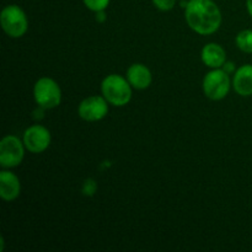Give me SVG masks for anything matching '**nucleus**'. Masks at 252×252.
Instances as JSON below:
<instances>
[{
  "label": "nucleus",
  "mask_w": 252,
  "mask_h": 252,
  "mask_svg": "<svg viewBox=\"0 0 252 252\" xmlns=\"http://www.w3.org/2000/svg\"><path fill=\"white\" fill-rule=\"evenodd\" d=\"M0 24L5 33L11 38H20L29 30V20L26 14L16 4L7 5L1 10Z\"/></svg>",
  "instance_id": "4"
},
{
  "label": "nucleus",
  "mask_w": 252,
  "mask_h": 252,
  "mask_svg": "<svg viewBox=\"0 0 252 252\" xmlns=\"http://www.w3.org/2000/svg\"><path fill=\"white\" fill-rule=\"evenodd\" d=\"M233 88L243 97L252 95V64H244L236 69L233 76Z\"/></svg>",
  "instance_id": "12"
},
{
  "label": "nucleus",
  "mask_w": 252,
  "mask_h": 252,
  "mask_svg": "<svg viewBox=\"0 0 252 252\" xmlns=\"http://www.w3.org/2000/svg\"><path fill=\"white\" fill-rule=\"evenodd\" d=\"M201 59L204 65L208 66V68H223L226 62V52L220 44L211 42L202 48Z\"/></svg>",
  "instance_id": "11"
},
{
  "label": "nucleus",
  "mask_w": 252,
  "mask_h": 252,
  "mask_svg": "<svg viewBox=\"0 0 252 252\" xmlns=\"http://www.w3.org/2000/svg\"><path fill=\"white\" fill-rule=\"evenodd\" d=\"M223 69L226 71V73H229V74L235 73V70H236L235 64H234L233 62H228V61H226L225 64L223 65Z\"/></svg>",
  "instance_id": "17"
},
{
  "label": "nucleus",
  "mask_w": 252,
  "mask_h": 252,
  "mask_svg": "<svg viewBox=\"0 0 252 252\" xmlns=\"http://www.w3.org/2000/svg\"><path fill=\"white\" fill-rule=\"evenodd\" d=\"M1 245H4V239H2V238H1ZM2 250H4V248H1V251Z\"/></svg>",
  "instance_id": "19"
},
{
  "label": "nucleus",
  "mask_w": 252,
  "mask_h": 252,
  "mask_svg": "<svg viewBox=\"0 0 252 252\" xmlns=\"http://www.w3.org/2000/svg\"><path fill=\"white\" fill-rule=\"evenodd\" d=\"M51 132L41 125L31 126L25 130L22 135V142L26 150L33 154L46 152L51 145Z\"/></svg>",
  "instance_id": "7"
},
{
  "label": "nucleus",
  "mask_w": 252,
  "mask_h": 252,
  "mask_svg": "<svg viewBox=\"0 0 252 252\" xmlns=\"http://www.w3.org/2000/svg\"><path fill=\"white\" fill-rule=\"evenodd\" d=\"M21 192V184L20 180L10 169L2 170L0 172V197L4 201H15L20 196Z\"/></svg>",
  "instance_id": "9"
},
{
  "label": "nucleus",
  "mask_w": 252,
  "mask_h": 252,
  "mask_svg": "<svg viewBox=\"0 0 252 252\" xmlns=\"http://www.w3.org/2000/svg\"><path fill=\"white\" fill-rule=\"evenodd\" d=\"M185 19L192 31L202 36L213 34L221 25V11L213 0H189Z\"/></svg>",
  "instance_id": "1"
},
{
  "label": "nucleus",
  "mask_w": 252,
  "mask_h": 252,
  "mask_svg": "<svg viewBox=\"0 0 252 252\" xmlns=\"http://www.w3.org/2000/svg\"><path fill=\"white\" fill-rule=\"evenodd\" d=\"M33 97L37 105L43 110H52L61 105L62 90L56 80L52 78L38 79L33 86Z\"/></svg>",
  "instance_id": "5"
},
{
  "label": "nucleus",
  "mask_w": 252,
  "mask_h": 252,
  "mask_svg": "<svg viewBox=\"0 0 252 252\" xmlns=\"http://www.w3.org/2000/svg\"><path fill=\"white\" fill-rule=\"evenodd\" d=\"M246 9H248L249 15L252 17V0H246Z\"/></svg>",
  "instance_id": "18"
},
{
  "label": "nucleus",
  "mask_w": 252,
  "mask_h": 252,
  "mask_svg": "<svg viewBox=\"0 0 252 252\" xmlns=\"http://www.w3.org/2000/svg\"><path fill=\"white\" fill-rule=\"evenodd\" d=\"M235 43L241 52L252 54V30L246 29L239 32L235 38Z\"/></svg>",
  "instance_id": "13"
},
{
  "label": "nucleus",
  "mask_w": 252,
  "mask_h": 252,
  "mask_svg": "<svg viewBox=\"0 0 252 252\" xmlns=\"http://www.w3.org/2000/svg\"><path fill=\"white\" fill-rule=\"evenodd\" d=\"M110 1L111 0H83L84 5L94 12L105 11L110 5Z\"/></svg>",
  "instance_id": "14"
},
{
  "label": "nucleus",
  "mask_w": 252,
  "mask_h": 252,
  "mask_svg": "<svg viewBox=\"0 0 252 252\" xmlns=\"http://www.w3.org/2000/svg\"><path fill=\"white\" fill-rule=\"evenodd\" d=\"M126 78L129 81L133 89L145 90L150 86L153 81V75L150 69L142 63H134L127 69Z\"/></svg>",
  "instance_id": "10"
},
{
  "label": "nucleus",
  "mask_w": 252,
  "mask_h": 252,
  "mask_svg": "<svg viewBox=\"0 0 252 252\" xmlns=\"http://www.w3.org/2000/svg\"><path fill=\"white\" fill-rule=\"evenodd\" d=\"M132 85L127 78L118 74H110L101 83V93L110 105L123 107L132 100Z\"/></svg>",
  "instance_id": "2"
},
{
  "label": "nucleus",
  "mask_w": 252,
  "mask_h": 252,
  "mask_svg": "<svg viewBox=\"0 0 252 252\" xmlns=\"http://www.w3.org/2000/svg\"><path fill=\"white\" fill-rule=\"evenodd\" d=\"M152 1L160 11H170L176 5V0H152Z\"/></svg>",
  "instance_id": "15"
},
{
  "label": "nucleus",
  "mask_w": 252,
  "mask_h": 252,
  "mask_svg": "<svg viewBox=\"0 0 252 252\" xmlns=\"http://www.w3.org/2000/svg\"><path fill=\"white\" fill-rule=\"evenodd\" d=\"M96 191V182L94 180H86L85 184H84L83 192L86 196H93Z\"/></svg>",
  "instance_id": "16"
},
{
  "label": "nucleus",
  "mask_w": 252,
  "mask_h": 252,
  "mask_svg": "<svg viewBox=\"0 0 252 252\" xmlns=\"http://www.w3.org/2000/svg\"><path fill=\"white\" fill-rule=\"evenodd\" d=\"M79 117L86 122H97L108 113V102L103 96L94 95L84 98L78 107Z\"/></svg>",
  "instance_id": "8"
},
{
  "label": "nucleus",
  "mask_w": 252,
  "mask_h": 252,
  "mask_svg": "<svg viewBox=\"0 0 252 252\" xmlns=\"http://www.w3.org/2000/svg\"><path fill=\"white\" fill-rule=\"evenodd\" d=\"M231 85L233 80H230L229 73H226L223 68L212 69L204 75L202 83L204 95L212 101H219L226 97Z\"/></svg>",
  "instance_id": "3"
},
{
  "label": "nucleus",
  "mask_w": 252,
  "mask_h": 252,
  "mask_svg": "<svg viewBox=\"0 0 252 252\" xmlns=\"http://www.w3.org/2000/svg\"><path fill=\"white\" fill-rule=\"evenodd\" d=\"M25 144L16 135H5L0 142V165L2 169L19 166L25 157Z\"/></svg>",
  "instance_id": "6"
}]
</instances>
